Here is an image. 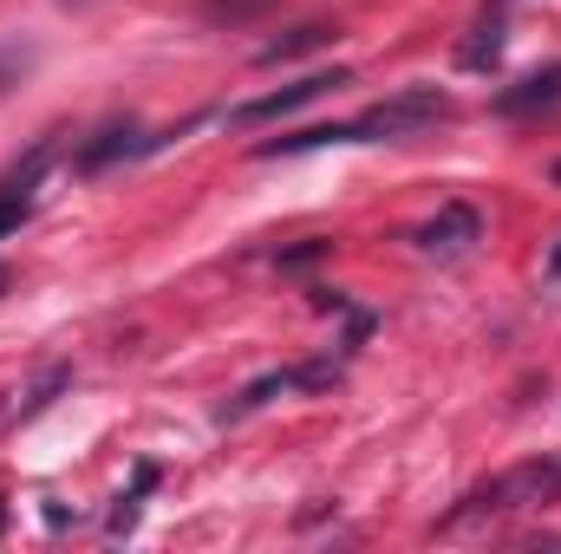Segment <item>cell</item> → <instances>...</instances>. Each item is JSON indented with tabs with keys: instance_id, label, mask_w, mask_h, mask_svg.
I'll list each match as a JSON object with an SVG mask.
<instances>
[{
	"instance_id": "1",
	"label": "cell",
	"mask_w": 561,
	"mask_h": 554,
	"mask_svg": "<svg viewBox=\"0 0 561 554\" xmlns=\"http://www.w3.org/2000/svg\"><path fill=\"white\" fill-rule=\"evenodd\" d=\"M542 503H561V450L529 457V463L477 483L437 529H463V522H490V516H516V509H542Z\"/></svg>"
},
{
	"instance_id": "2",
	"label": "cell",
	"mask_w": 561,
	"mask_h": 554,
	"mask_svg": "<svg viewBox=\"0 0 561 554\" xmlns=\"http://www.w3.org/2000/svg\"><path fill=\"white\" fill-rule=\"evenodd\" d=\"M444 118H457V99L437 92V85H412V92L373 105L366 118H353L346 131H353V143H399V138H419L431 125H444Z\"/></svg>"
},
{
	"instance_id": "3",
	"label": "cell",
	"mask_w": 561,
	"mask_h": 554,
	"mask_svg": "<svg viewBox=\"0 0 561 554\" xmlns=\"http://www.w3.org/2000/svg\"><path fill=\"white\" fill-rule=\"evenodd\" d=\"M340 85H353V72H307V79H294V85H280L268 99H249V105H236L229 112V125L236 131H249V125H268V118H287V112H300V105H313V99H327V92H340Z\"/></svg>"
},
{
	"instance_id": "4",
	"label": "cell",
	"mask_w": 561,
	"mask_h": 554,
	"mask_svg": "<svg viewBox=\"0 0 561 554\" xmlns=\"http://www.w3.org/2000/svg\"><path fill=\"white\" fill-rule=\"evenodd\" d=\"M412 242H419V255H431V262H457V255H470L483 242V216L470 203H444Z\"/></svg>"
},
{
	"instance_id": "5",
	"label": "cell",
	"mask_w": 561,
	"mask_h": 554,
	"mask_svg": "<svg viewBox=\"0 0 561 554\" xmlns=\"http://www.w3.org/2000/svg\"><path fill=\"white\" fill-rule=\"evenodd\" d=\"M46 170H53V138H39L26 150V163L13 170V176H0V242L33 216V196H39V183H46Z\"/></svg>"
},
{
	"instance_id": "6",
	"label": "cell",
	"mask_w": 561,
	"mask_h": 554,
	"mask_svg": "<svg viewBox=\"0 0 561 554\" xmlns=\"http://www.w3.org/2000/svg\"><path fill=\"white\" fill-rule=\"evenodd\" d=\"M150 150H163V138H144L138 125H105L92 143H79L72 170H79V176H99V170H112V163H125V157H150Z\"/></svg>"
},
{
	"instance_id": "7",
	"label": "cell",
	"mask_w": 561,
	"mask_h": 554,
	"mask_svg": "<svg viewBox=\"0 0 561 554\" xmlns=\"http://www.w3.org/2000/svg\"><path fill=\"white\" fill-rule=\"evenodd\" d=\"M549 105H561V66H542V72H529V79H516V85L496 92V112L503 118H536Z\"/></svg>"
},
{
	"instance_id": "8",
	"label": "cell",
	"mask_w": 561,
	"mask_h": 554,
	"mask_svg": "<svg viewBox=\"0 0 561 554\" xmlns=\"http://www.w3.org/2000/svg\"><path fill=\"white\" fill-rule=\"evenodd\" d=\"M280 392H294V366H280V372H262L255 385H242L222 412H216V424H236V417H249V412H262L268 399H280Z\"/></svg>"
},
{
	"instance_id": "9",
	"label": "cell",
	"mask_w": 561,
	"mask_h": 554,
	"mask_svg": "<svg viewBox=\"0 0 561 554\" xmlns=\"http://www.w3.org/2000/svg\"><path fill=\"white\" fill-rule=\"evenodd\" d=\"M496 59H503V20H496V13H483V20L470 26V39L457 46V66H463V72H490Z\"/></svg>"
},
{
	"instance_id": "10",
	"label": "cell",
	"mask_w": 561,
	"mask_h": 554,
	"mask_svg": "<svg viewBox=\"0 0 561 554\" xmlns=\"http://www.w3.org/2000/svg\"><path fill=\"white\" fill-rule=\"evenodd\" d=\"M327 39H340V33H333L327 20H307V26H294L287 39H275V46H262L255 59H262V66H287V59H300V53H313V46H327Z\"/></svg>"
},
{
	"instance_id": "11",
	"label": "cell",
	"mask_w": 561,
	"mask_h": 554,
	"mask_svg": "<svg viewBox=\"0 0 561 554\" xmlns=\"http://www.w3.org/2000/svg\"><path fill=\"white\" fill-rule=\"evenodd\" d=\"M66 385H72V366H53V372H46V379H39L26 399H20V412H13V417H39L53 399H59V392H66Z\"/></svg>"
},
{
	"instance_id": "12",
	"label": "cell",
	"mask_w": 561,
	"mask_h": 554,
	"mask_svg": "<svg viewBox=\"0 0 561 554\" xmlns=\"http://www.w3.org/2000/svg\"><path fill=\"white\" fill-rule=\"evenodd\" d=\"M340 379H346L340 359H307V366H294V392H333Z\"/></svg>"
},
{
	"instance_id": "13",
	"label": "cell",
	"mask_w": 561,
	"mask_h": 554,
	"mask_svg": "<svg viewBox=\"0 0 561 554\" xmlns=\"http://www.w3.org/2000/svg\"><path fill=\"white\" fill-rule=\"evenodd\" d=\"M26 72H33V46H13V39H7V46H0V99H7Z\"/></svg>"
},
{
	"instance_id": "14",
	"label": "cell",
	"mask_w": 561,
	"mask_h": 554,
	"mask_svg": "<svg viewBox=\"0 0 561 554\" xmlns=\"http://www.w3.org/2000/svg\"><path fill=\"white\" fill-rule=\"evenodd\" d=\"M327 255H333L327 235H313V242H300V249H280V275H300V268H313V262H327Z\"/></svg>"
},
{
	"instance_id": "15",
	"label": "cell",
	"mask_w": 561,
	"mask_h": 554,
	"mask_svg": "<svg viewBox=\"0 0 561 554\" xmlns=\"http://www.w3.org/2000/svg\"><path fill=\"white\" fill-rule=\"evenodd\" d=\"M373 326H379V320H373L366 307H346V339H340V353H359V346L373 339Z\"/></svg>"
},
{
	"instance_id": "16",
	"label": "cell",
	"mask_w": 561,
	"mask_h": 554,
	"mask_svg": "<svg viewBox=\"0 0 561 554\" xmlns=\"http://www.w3.org/2000/svg\"><path fill=\"white\" fill-rule=\"evenodd\" d=\"M353 300L340 293V287H313V313H346Z\"/></svg>"
},
{
	"instance_id": "17",
	"label": "cell",
	"mask_w": 561,
	"mask_h": 554,
	"mask_svg": "<svg viewBox=\"0 0 561 554\" xmlns=\"http://www.w3.org/2000/svg\"><path fill=\"white\" fill-rule=\"evenodd\" d=\"M549 280H561V242H556V255H549Z\"/></svg>"
},
{
	"instance_id": "18",
	"label": "cell",
	"mask_w": 561,
	"mask_h": 554,
	"mask_svg": "<svg viewBox=\"0 0 561 554\" xmlns=\"http://www.w3.org/2000/svg\"><path fill=\"white\" fill-rule=\"evenodd\" d=\"M549 183H556V189H561V163H556V170H549Z\"/></svg>"
},
{
	"instance_id": "19",
	"label": "cell",
	"mask_w": 561,
	"mask_h": 554,
	"mask_svg": "<svg viewBox=\"0 0 561 554\" xmlns=\"http://www.w3.org/2000/svg\"><path fill=\"white\" fill-rule=\"evenodd\" d=\"M0 287H7V275H0Z\"/></svg>"
}]
</instances>
